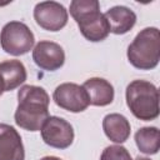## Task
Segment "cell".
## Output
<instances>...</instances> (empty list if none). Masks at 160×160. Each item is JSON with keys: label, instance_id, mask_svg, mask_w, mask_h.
I'll return each mask as SVG.
<instances>
[{"label": "cell", "instance_id": "6da1fadb", "mask_svg": "<svg viewBox=\"0 0 160 160\" xmlns=\"http://www.w3.org/2000/svg\"><path fill=\"white\" fill-rule=\"evenodd\" d=\"M50 98L44 88L24 85L18 91V108L14 119L18 126L28 131H39L49 118Z\"/></svg>", "mask_w": 160, "mask_h": 160}, {"label": "cell", "instance_id": "7a4b0ae2", "mask_svg": "<svg viewBox=\"0 0 160 160\" xmlns=\"http://www.w3.org/2000/svg\"><path fill=\"white\" fill-rule=\"evenodd\" d=\"M70 15L76 21L82 36L92 42L102 41L110 32L109 24L100 12L98 0H74L70 2Z\"/></svg>", "mask_w": 160, "mask_h": 160}, {"label": "cell", "instance_id": "3957f363", "mask_svg": "<svg viewBox=\"0 0 160 160\" xmlns=\"http://www.w3.org/2000/svg\"><path fill=\"white\" fill-rule=\"evenodd\" d=\"M126 105L135 118L142 121L159 116V90L146 80H134L126 86Z\"/></svg>", "mask_w": 160, "mask_h": 160}, {"label": "cell", "instance_id": "277c9868", "mask_svg": "<svg viewBox=\"0 0 160 160\" xmlns=\"http://www.w3.org/2000/svg\"><path fill=\"white\" fill-rule=\"evenodd\" d=\"M129 62L140 70H151L160 60V35L158 28L142 29L128 46Z\"/></svg>", "mask_w": 160, "mask_h": 160}, {"label": "cell", "instance_id": "5b68a950", "mask_svg": "<svg viewBox=\"0 0 160 160\" xmlns=\"http://www.w3.org/2000/svg\"><path fill=\"white\" fill-rule=\"evenodd\" d=\"M35 42V38L29 26L21 21H10L5 24L0 32L1 49L14 56L29 52Z\"/></svg>", "mask_w": 160, "mask_h": 160}, {"label": "cell", "instance_id": "8992f818", "mask_svg": "<svg viewBox=\"0 0 160 160\" xmlns=\"http://www.w3.org/2000/svg\"><path fill=\"white\" fill-rule=\"evenodd\" d=\"M40 131L44 142L55 149H66L74 141V129L71 124L59 116H49Z\"/></svg>", "mask_w": 160, "mask_h": 160}, {"label": "cell", "instance_id": "52a82bcc", "mask_svg": "<svg viewBox=\"0 0 160 160\" xmlns=\"http://www.w3.org/2000/svg\"><path fill=\"white\" fill-rule=\"evenodd\" d=\"M52 99L59 108L70 112H81L90 105L88 94L82 85H78L75 82L60 84L55 89Z\"/></svg>", "mask_w": 160, "mask_h": 160}, {"label": "cell", "instance_id": "ba28073f", "mask_svg": "<svg viewBox=\"0 0 160 160\" xmlns=\"http://www.w3.org/2000/svg\"><path fill=\"white\" fill-rule=\"evenodd\" d=\"M36 24L48 31H59L68 22V10L56 1H41L34 8Z\"/></svg>", "mask_w": 160, "mask_h": 160}, {"label": "cell", "instance_id": "9c48e42d", "mask_svg": "<svg viewBox=\"0 0 160 160\" xmlns=\"http://www.w3.org/2000/svg\"><path fill=\"white\" fill-rule=\"evenodd\" d=\"M32 60L40 69L46 71H55L64 65L65 52L59 44L41 40L35 45L32 50Z\"/></svg>", "mask_w": 160, "mask_h": 160}, {"label": "cell", "instance_id": "30bf717a", "mask_svg": "<svg viewBox=\"0 0 160 160\" xmlns=\"http://www.w3.org/2000/svg\"><path fill=\"white\" fill-rule=\"evenodd\" d=\"M0 160H25L21 136L8 124H0Z\"/></svg>", "mask_w": 160, "mask_h": 160}, {"label": "cell", "instance_id": "8fae6325", "mask_svg": "<svg viewBox=\"0 0 160 160\" xmlns=\"http://www.w3.org/2000/svg\"><path fill=\"white\" fill-rule=\"evenodd\" d=\"M104 16L109 24L110 32L116 35H122L129 32L136 22L135 12L130 8L122 5H116L110 8L104 14Z\"/></svg>", "mask_w": 160, "mask_h": 160}, {"label": "cell", "instance_id": "7c38bea8", "mask_svg": "<svg viewBox=\"0 0 160 160\" xmlns=\"http://www.w3.org/2000/svg\"><path fill=\"white\" fill-rule=\"evenodd\" d=\"M90 105L94 106H106L114 100V88L112 85L102 78H90L84 84Z\"/></svg>", "mask_w": 160, "mask_h": 160}, {"label": "cell", "instance_id": "4fadbf2b", "mask_svg": "<svg viewBox=\"0 0 160 160\" xmlns=\"http://www.w3.org/2000/svg\"><path fill=\"white\" fill-rule=\"evenodd\" d=\"M102 130L108 139L116 144H122L129 139L131 128L129 120L124 115L112 112L102 119Z\"/></svg>", "mask_w": 160, "mask_h": 160}, {"label": "cell", "instance_id": "5bb4252c", "mask_svg": "<svg viewBox=\"0 0 160 160\" xmlns=\"http://www.w3.org/2000/svg\"><path fill=\"white\" fill-rule=\"evenodd\" d=\"M0 76L4 82L5 91H11L25 82L28 74L20 60H6L0 62Z\"/></svg>", "mask_w": 160, "mask_h": 160}, {"label": "cell", "instance_id": "9a60e30c", "mask_svg": "<svg viewBox=\"0 0 160 160\" xmlns=\"http://www.w3.org/2000/svg\"><path fill=\"white\" fill-rule=\"evenodd\" d=\"M135 142L138 149L146 155H154L159 151L160 135L155 126H145L135 132Z\"/></svg>", "mask_w": 160, "mask_h": 160}, {"label": "cell", "instance_id": "2e32d148", "mask_svg": "<svg viewBox=\"0 0 160 160\" xmlns=\"http://www.w3.org/2000/svg\"><path fill=\"white\" fill-rule=\"evenodd\" d=\"M100 160H132L126 148L121 145H110L101 152Z\"/></svg>", "mask_w": 160, "mask_h": 160}, {"label": "cell", "instance_id": "e0dca14e", "mask_svg": "<svg viewBox=\"0 0 160 160\" xmlns=\"http://www.w3.org/2000/svg\"><path fill=\"white\" fill-rule=\"evenodd\" d=\"M40 160H62V159H60V158H58V156H44V158H41Z\"/></svg>", "mask_w": 160, "mask_h": 160}, {"label": "cell", "instance_id": "ac0fdd59", "mask_svg": "<svg viewBox=\"0 0 160 160\" xmlns=\"http://www.w3.org/2000/svg\"><path fill=\"white\" fill-rule=\"evenodd\" d=\"M4 91H5V89H4V82H2V79H1V76H0V96L2 95Z\"/></svg>", "mask_w": 160, "mask_h": 160}, {"label": "cell", "instance_id": "d6986e66", "mask_svg": "<svg viewBox=\"0 0 160 160\" xmlns=\"http://www.w3.org/2000/svg\"><path fill=\"white\" fill-rule=\"evenodd\" d=\"M136 160H150V159H148V158H138Z\"/></svg>", "mask_w": 160, "mask_h": 160}]
</instances>
